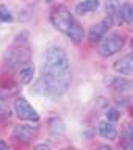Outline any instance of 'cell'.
Segmentation results:
<instances>
[{
    "mask_svg": "<svg viewBox=\"0 0 133 150\" xmlns=\"http://www.w3.org/2000/svg\"><path fill=\"white\" fill-rule=\"evenodd\" d=\"M105 116H107V119H108V120H119L121 112L117 111L116 108H110V110H107Z\"/></svg>",
    "mask_w": 133,
    "mask_h": 150,
    "instance_id": "20",
    "label": "cell"
},
{
    "mask_svg": "<svg viewBox=\"0 0 133 150\" xmlns=\"http://www.w3.org/2000/svg\"><path fill=\"white\" fill-rule=\"evenodd\" d=\"M99 133H100L102 138H105V139H116V136H117V131L115 128V125H111L110 122H107V120H102L100 124H99Z\"/></svg>",
    "mask_w": 133,
    "mask_h": 150,
    "instance_id": "11",
    "label": "cell"
},
{
    "mask_svg": "<svg viewBox=\"0 0 133 150\" xmlns=\"http://www.w3.org/2000/svg\"><path fill=\"white\" fill-rule=\"evenodd\" d=\"M70 84V75L68 70H47L42 77L36 81L35 91L39 94H49V96H61L68 91Z\"/></svg>",
    "mask_w": 133,
    "mask_h": 150,
    "instance_id": "1",
    "label": "cell"
},
{
    "mask_svg": "<svg viewBox=\"0 0 133 150\" xmlns=\"http://www.w3.org/2000/svg\"><path fill=\"white\" fill-rule=\"evenodd\" d=\"M107 11L110 13V17L115 16L116 13H119V5H117L116 0H108L107 2Z\"/></svg>",
    "mask_w": 133,
    "mask_h": 150,
    "instance_id": "18",
    "label": "cell"
},
{
    "mask_svg": "<svg viewBox=\"0 0 133 150\" xmlns=\"http://www.w3.org/2000/svg\"><path fill=\"white\" fill-rule=\"evenodd\" d=\"M100 44H99V53L102 56H113L115 53H117L122 47H124V38L117 33H111V35L105 36L103 35L100 38Z\"/></svg>",
    "mask_w": 133,
    "mask_h": 150,
    "instance_id": "4",
    "label": "cell"
},
{
    "mask_svg": "<svg viewBox=\"0 0 133 150\" xmlns=\"http://www.w3.org/2000/svg\"><path fill=\"white\" fill-rule=\"evenodd\" d=\"M33 75H35V70H33V67L27 66V67L21 69V72H19V80H21L22 84H28V83L33 81Z\"/></svg>",
    "mask_w": 133,
    "mask_h": 150,
    "instance_id": "15",
    "label": "cell"
},
{
    "mask_svg": "<svg viewBox=\"0 0 133 150\" xmlns=\"http://www.w3.org/2000/svg\"><path fill=\"white\" fill-rule=\"evenodd\" d=\"M99 5H100L99 0H83L82 3H78L75 6V11L78 14H86V13H91L94 9H97Z\"/></svg>",
    "mask_w": 133,
    "mask_h": 150,
    "instance_id": "12",
    "label": "cell"
},
{
    "mask_svg": "<svg viewBox=\"0 0 133 150\" xmlns=\"http://www.w3.org/2000/svg\"><path fill=\"white\" fill-rule=\"evenodd\" d=\"M9 117H11V111H9V108L5 105L2 100H0V122H6Z\"/></svg>",
    "mask_w": 133,
    "mask_h": 150,
    "instance_id": "17",
    "label": "cell"
},
{
    "mask_svg": "<svg viewBox=\"0 0 133 150\" xmlns=\"http://www.w3.org/2000/svg\"><path fill=\"white\" fill-rule=\"evenodd\" d=\"M115 70L117 74H121V75H132L133 72V58H132V55H125L124 58H121L119 61H116L115 63Z\"/></svg>",
    "mask_w": 133,
    "mask_h": 150,
    "instance_id": "9",
    "label": "cell"
},
{
    "mask_svg": "<svg viewBox=\"0 0 133 150\" xmlns=\"http://www.w3.org/2000/svg\"><path fill=\"white\" fill-rule=\"evenodd\" d=\"M46 2H53V0H46Z\"/></svg>",
    "mask_w": 133,
    "mask_h": 150,
    "instance_id": "23",
    "label": "cell"
},
{
    "mask_svg": "<svg viewBox=\"0 0 133 150\" xmlns=\"http://www.w3.org/2000/svg\"><path fill=\"white\" fill-rule=\"evenodd\" d=\"M14 111H16L19 119H22V120H33V122L39 120V116H38L36 110L22 97L14 100Z\"/></svg>",
    "mask_w": 133,
    "mask_h": 150,
    "instance_id": "5",
    "label": "cell"
},
{
    "mask_svg": "<svg viewBox=\"0 0 133 150\" xmlns=\"http://www.w3.org/2000/svg\"><path fill=\"white\" fill-rule=\"evenodd\" d=\"M66 35H69V38L72 39V42H75V44H80V42L83 41L85 33H83L82 25H80L78 22H75L74 19H72V22H70L69 30H68V33H66Z\"/></svg>",
    "mask_w": 133,
    "mask_h": 150,
    "instance_id": "10",
    "label": "cell"
},
{
    "mask_svg": "<svg viewBox=\"0 0 133 150\" xmlns=\"http://www.w3.org/2000/svg\"><path fill=\"white\" fill-rule=\"evenodd\" d=\"M49 130H50V133L53 136H61L64 133V125H63V122H61L60 119H52L50 125H49Z\"/></svg>",
    "mask_w": 133,
    "mask_h": 150,
    "instance_id": "16",
    "label": "cell"
},
{
    "mask_svg": "<svg viewBox=\"0 0 133 150\" xmlns=\"http://www.w3.org/2000/svg\"><path fill=\"white\" fill-rule=\"evenodd\" d=\"M111 27V17L108 16L105 17L103 21H100L99 23H96V25H92L91 27V30H89V42H97V41H100V38L107 33V30Z\"/></svg>",
    "mask_w": 133,
    "mask_h": 150,
    "instance_id": "7",
    "label": "cell"
},
{
    "mask_svg": "<svg viewBox=\"0 0 133 150\" xmlns=\"http://www.w3.org/2000/svg\"><path fill=\"white\" fill-rule=\"evenodd\" d=\"M13 19L11 13H9V9L6 6H3V5H0V21L3 22H9Z\"/></svg>",
    "mask_w": 133,
    "mask_h": 150,
    "instance_id": "19",
    "label": "cell"
},
{
    "mask_svg": "<svg viewBox=\"0 0 133 150\" xmlns=\"http://www.w3.org/2000/svg\"><path fill=\"white\" fill-rule=\"evenodd\" d=\"M46 66L47 70H68L69 56L61 47H49L46 50Z\"/></svg>",
    "mask_w": 133,
    "mask_h": 150,
    "instance_id": "2",
    "label": "cell"
},
{
    "mask_svg": "<svg viewBox=\"0 0 133 150\" xmlns=\"http://www.w3.org/2000/svg\"><path fill=\"white\" fill-rule=\"evenodd\" d=\"M0 149L6 150V149H8V144H6V142H3V141H0Z\"/></svg>",
    "mask_w": 133,
    "mask_h": 150,
    "instance_id": "21",
    "label": "cell"
},
{
    "mask_svg": "<svg viewBox=\"0 0 133 150\" xmlns=\"http://www.w3.org/2000/svg\"><path fill=\"white\" fill-rule=\"evenodd\" d=\"M36 149H49V145H46V144H41V145H36Z\"/></svg>",
    "mask_w": 133,
    "mask_h": 150,
    "instance_id": "22",
    "label": "cell"
},
{
    "mask_svg": "<svg viewBox=\"0 0 133 150\" xmlns=\"http://www.w3.org/2000/svg\"><path fill=\"white\" fill-rule=\"evenodd\" d=\"M8 63L11 66H19V64H25L30 61V53H28L27 49H11L9 53L6 56Z\"/></svg>",
    "mask_w": 133,
    "mask_h": 150,
    "instance_id": "8",
    "label": "cell"
},
{
    "mask_svg": "<svg viewBox=\"0 0 133 150\" xmlns=\"http://www.w3.org/2000/svg\"><path fill=\"white\" fill-rule=\"evenodd\" d=\"M38 134V127L36 125H17L13 130V138L19 142H30L36 138Z\"/></svg>",
    "mask_w": 133,
    "mask_h": 150,
    "instance_id": "6",
    "label": "cell"
},
{
    "mask_svg": "<svg viewBox=\"0 0 133 150\" xmlns=\"http://www.w3.org/2000/svg\"><path fill=\"white\" fill-rule=\"evenodd\" d=\"M119 16L125 23L133 22V6L130 3H124L122 6H119Z\"/></svg>",
    "mask_w": 133,
    "mask_h": 150,
    "instance_id": "14",
    "label": "cell"
},
{
    "mask_svg": "<svg viewBox=\"0 0 133 150\" xmlns=\"http://www.w3.org/2000/svg\"><path fill=\"white\" fill-rule=\"evenodd\" d=\"M111 86L116 89V91H121V92H130L132 88H133V83L130 81L129 78H116L113 80Z\"/></svg>",
    "mask_w": 133,
    "mask_h": 150,
    "instance_id": "13",
    "label": "cell"
},
{
    "mask_svg": "<svg viewBox=\"0 0 133 150\" xmlns=\"http://www.w3.org/2000/svg\"><path fill=\"white\" fill-rule=\"evenodd\" d=\"M50 22L58 31L68 33L69 25L72 22V16L64 5H56L50 9Z\"/></svg>",
    "mask_w": 133,
    "mask_h": 150,
    "instance_id": "3",
    "label": "cell"
}]
</instances>
